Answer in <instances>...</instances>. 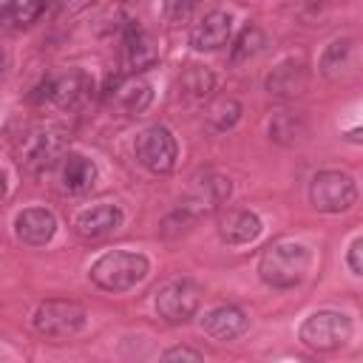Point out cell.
I'll return each mask as SVG.
<instances>
[{"mask_svg": "<svg viewBox=\"0 0 363 363\" xmlns=\"http://www.w3.org/2000/svg\"><path fill=\"white\" fill-rule=\"evenodd\" d=\"M14 233H17V238H20L23 244H28V247H43V244H48V241L54 238V233H57V218H54V213L43 210V207H28V210L17 213V218H14Z\"/></svg>", "mask_w": 363, "mask_h": 363, "instance_id": "4fadbf2b", "label": "cell"}, {"mask_svg": "<svg viewBox=\"0 0 363 363\" xmlns=\"http://www.w3.org/2000/svg\"><path fill=\"white\" fill-rule=\"evenodd\" d=\"M360 250H363V241H360V238H354V241H352V247H349V269H352L354 275H360V272H363Z\"/></svg>", "mask_w": 363, "mask_h": 363, "instance_id": "4316f807", "label": "cell"}, {"mask_svg": "<svg viewBox=\"0 0 363 363\" xmlns=\"http://www.w3.org/2000/svg\"><path fill=\"white\" fill-rule=\"evenodd\" d=\"M238 116H241V105H238L235 99H216V102L207 108V119H210V125L218 128V130L233 128V125L238 122Z\"/></svg>", "mask_w": 363, "mask_h": 363, "instance_id": "603a6c76", "label": "cell"}, {"mask_svg": "<svg viewBox=\"0 0 363 363\" xmlns=\"http://www.w3.org/2000/svg\"><path fill=\"white\" fill-rule=\"evenodd\" d=\"M162 360H201V352L187 349V346H176V349H167L162 354Z\"/></svg>", "mask_w": 363, "mask_h": 363, "instance_id": "484cf974", "label": "cell"}, {"mask_svg": "<svg viewBox=\"0 0 363 363\" xmlns=\"http://www.w3.org/2000/svg\"><path fill=\"white\" fill-rule=\"evenodd\" d=\"M65 153H68V133L57 125H45V128H34L23 139L20 164L28 167L31 173H43V170L54 167Z\"/></svg>", "mask_w": 363, "mask_h": 363, "instance_id": "3957f363", "label": "cell"}, {"mask_svg": "<svg viewBox=\"0 0 363 363\" xmlns=\"http://www.w3.org/2000/svg\"><path fill=\"white\" fill-rule=\"evenodd\" d=\"M233 31V20L224 11H210L201 23H196V28L190 31V45L196 51H216L221 45H227Z\"/></svg>", "mask_w": 363, "mask_h": 363, "instance_id": "9a60e30c", "label": "cell"}, {"mask_svg": "<svg viewBox=\"0 0 363 363\" xmlns=\"http://www.w3.org/2000/svg\"><path fill=\"white\" fill-rule=\"evenodd\" d=\"M201 284H196L193 278H176L170 284H164L156 295V312L159 318H164L167 323H184L196 315V309L201 306Z\"/></svg>", "mask_w": 363, "mask_h": 363, "instance_id": "8992f818", "label": "cell"}, {"mask_svg": "<svg viewBox=\"0 0 363 363\" xmlns=\"http://www.w3.org/2000/svg\"><path fill=\"white\" fill-rule=\"evenodd\" d=\"M45 9V0H3L0 3V28H26Z\"/></svg>", "mask_w": 363, "mask_h": 363, "instance_id": "ffe728a7", "label": "cell"}, {"mask_svg": "<svg viewBox=\"0 0 363 363\" xmlns=\"http://www.w3.org/2000/svg\"><path fill=\"white\" fill-rule=\"evenodd\" d=\"M91 96H94V79L79 68L45 79L37 94V99H51L57 108L65 111H82L91 102Z\"/></svg>", "mask_w": 363, "mask_h": 363, "instance_id": "52a82bcc", "label": "cell"}, {"mask_svg": "<svg viewBox=\"0 0 363 363\" xmlns=\"http://www.w3.org/2000/svg\"><path fill=\"white\" fill-rule=\"evenodd\" d=\"M309 199L320 213H343L357 201V187L349 173L323 170L309 184Z\"/></svg>", "mask_w": 363, "mask_h": 363, "instance_id": "5b68a950", "label": "cell"}, {"mask_svg": "<svg viewBox=\"0 0 363 363\" xmlns=\"http://www.w3.org/2000/svg\"><path fill=\"white\" fill-rule=\"evenodd\" d=\"M201 329L213 340H235L238 335L247 332V315L238 306H216L201 318Z\"/></svg>", "mask_w": 363, "mask_h": 363, "instance_id": "2e32d148", "label": "cell"}, {"mask_svg": "<svg viewBox=\"0 0 363 363\" xmlns=\"http://www.w3.org/2000/svg\"><path fill=\"white\" fill-rule=\"evenodd\" d=\"M6 196V176H3V170H0V199Z\"/></svg>", "mask_w": 363, "mask_h": 363, "instance_id": "f1b7e54d", "label": "cell"}, {"mask_svg": "<svg viewBox=\"0 0 363 363\" xmlns=\"http://www.w3.org/2000/svg\"><path fill=\"white\" fill-rule=\"evenodd\" d=\"M176 156H179L176 139L164 125H153L136 139V159L150 173H170Z\"/></svg>", "mask_w": 363, "mask_h": 363, "instance_id": "9c48e42d", "label": "cell"}, {"mask_svg": "<svg viewBox=\"0 0 363 363\" xmlns=\"http://www.w3.org/2000/svg\"><path fill=\"white\" fill-rule=\"evenodd\" d=\"M105 99L111 108H116L119 113L125 116H136L142 113L150 99H153V91H150V82L136 77V74H128V77H116L108 91H105Z\"/></svg>", "mask_w": 363, "mask_h": 363, "instance_id": "8fae6325", "label": "cell"}, {"mask_svg": "<svg viewBox=\"0 0 363 363\" xmlns=\"http://www.w3.org/2000/svg\"><path fill=\"white\" fill-rule=\"evenodd\" d=\"M85 306L77 301H45L34 312V326L45 337H68L85 326Z\"/></svg>", "mask_w": 363, "mask_h": 363, "instance_id": "ba28073f", "label": "cell"}, {"mask_svg": "<svg viewBox=\"0 0 363 363\" xmlns=\"http://www.w3.org/2000/svg\"><path fill=\"white\" fill-rule=\"evenodd\" d=\"M147 275V258L128 250L105 252L91 267V281L105 292H125Z\"/></svg>", "mask_w": 363, "mask_h": 363, "instance_id": "7a4b0ae2", "label": "cell"}, {"mask_svg": "<svg viewBox=\"0 0 363 363\" xmlns=\"http://www.w3.org/2000/svg\"><path fill=\"white\" fill-rule=\"evenodd\" d=\"M349 54H352V40H335V43H332V45L323 51V60H320V71H323L329 79L340 77V68L346 65Z\"/></svg>", "mask_w": 363, "mask_h": 363, "instance_id": "7402d4cb", "label": "cell"}, {"mask_svg": "<svg viewBox=\"0 0 363 363\" xmlns=\"http://www.w3.org/2000/svg\"><path fill=\"white\" fill-rule=\"evenodd\" d=\"M62 167H60V179H62V190L68 193H85L94 187L96 182V164L82 156V153H65L62 159Z\"/></svg>", "mask_w": 363, "mask_h": 363, "instance_id": "ac0fdd59", "label": "cell"}, {"mask_svg": "<svg viewBox=\"0 0 363 363\" xmlns=\"http://www.w3.org/2000/svg\"><path fill=\"white\" fill-rule=\"evenodd\" d=\"M309 264H312V252H309L306 244L278 241V244H269L261 252L258 275H261L264 284H269L275 289H289V286H298L306 278Z\"/></svg>", "mask_w": 363, "mask_h": 363, "instance_id": "6da1fadb", "label": "cell"}, {"mask_svg": "<svg viewBox=\"0 0 363 363\" xmlns=\"http://www.w3.org/2000/svg\"><path fill=\"white\" fill-rule=\"evenodd\" d=\"M264 45H267L264 31H258V28H244L241 37H238V43H235V48H233V62H244V60L255 57Z\"/></svg>", "mask_w": 363, "mask_h": 363, "instance_id": "cb8c5ba5", "label": "cell"}, {"mask_svg": "<svg viewBox=\"0 0 363 363\" xmlns=\"http://www.w3.org/2000/svg\"><path fill=\"white\" fill-rule=\"evenodd\" d=\"M159 60V51L153 45V40L139 31V28H130L128 37H125V71H142L147 65H153Z\"/></svg>", "mask_w": 363, "mask_h": 363, "instance_id": "d6986e66", "label": "cell"}, {"mask_svg": "<svg viewBox=\"0 0 363 363\" xmlns=\"http://www.w3.org/2000/svg\"><path fill=\"white\" fill-rule=\"evenodd\" d=\"M218 235L227 244H250L261 235V221L250 210H227L218 218Z\"/></svg>", "mask_w": 363, "mask_h": 363, "instance_id": "e0dca14e", "label": "cell"}, {"mask_svg": "<svg viewBox=\"0 0 363 363\" xmlns=\"http://www.w3.org/2000/svg\"><path fill=\"white\" fill-rule=\"evenodd\" d=\"M199 6H201V0H164V17H167L170 23H182V20H187Z\"/></svg>", "mask_w": 363, "mask_h": 363, "instance_id": "d4e9b609", "label": "cell"}, {"mask_svg": "<svg viewBox=\"0 0 363 363\" xmlns=\"http://www.w3.org/2000/svg\"><path fill=\"white\" fill-rule=\"evenodd\" d=\"M122 224V210L113 207V204H96V207H88L77 216L74 221V230L82 235V238H105L111 233H116Z\"/></svg>", "mask_w": 363, "mask_h": 363, "instance_id": "5bb4252c", "label": "cell"}, {"mask_svg": "<svg viewBox=\"0 0 363 363\" xmlns=\"http://www.w3.org/2000/svg\"><path fill=\"white\" fill-rule=\"evenodd\" d=\"M227 199H230V179L216 173V170H204V173L190 179V184L182 196V210L210 213V210L221 207Z\"/></svg>", "mask_w": 363, "mask_h": 363, "instance_id": "30bf717a", "label": "cell"}, {"mask_svg": "<svg viewBox=\"0 0 363 363\" xmlns=\"http://www.w3.org/2000/svg\"><path fill=\"white\" fill-rule=\"evenodd\" d=\"M3 71H6V51L0 48V77H3Z\"/></svg>", "mask_w": 363, "mask_h": 363, "instance_id": "83f0119b", "label": "cell"}, {"mask_svg": "<svg viewBox=\"0 0 363 363\" xmlns=\"http://www.w3.org/2000/svg\"><path fill=\"white\" fill-rule=\"evenodd\" d=\"M179 85H182V94H184V96L201 99V96H207V94L213 91L216 77H213V71L204 68V65H187V68L182 71V77H179Z\"/></svg>", "mask_w": 363, "mask_h": 363, "instance_id": "44dd1931", "label": "cell"}, {"mask_svg": "<svg viewBox=\"0 0 363 363\" xmlns=\"http://www.w3.org/2000/svg\"><path fill=\"white\" fill-rule=\"evenodd\" d=\"M309 85V68L303 60H284L272 68V74L267 77V91L272 96H281V99H292L298 94H303Z\"/></svg>", "mask_w": 363, "mask_h": 363, "instance_id": "7c38bea8", "label": "cell"}, {"mask_svg": "<svg viewBox=\"0 0 363 363\" xmlns=\"http://www.w3.org/2000/svg\"><path fill=\"white\" fill-rule=\"evenodd\" d=\"M352 337V320L335 309H318L301 323V340L315 352L340 349Z\"/></svg>", "mask_w": 363, "mask_h": 363, "instance_id": "277c9868", "label": "cell"}]
</instances>
